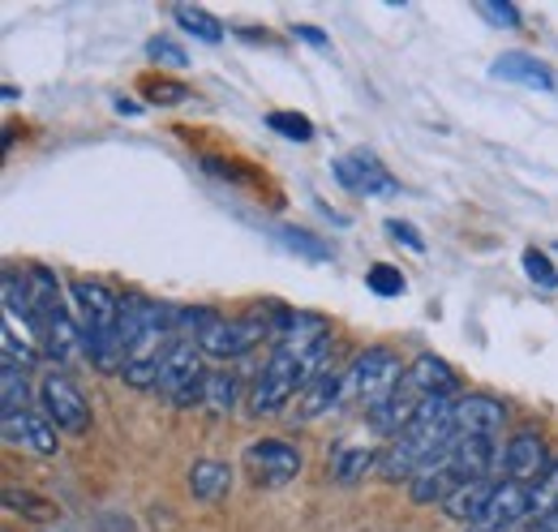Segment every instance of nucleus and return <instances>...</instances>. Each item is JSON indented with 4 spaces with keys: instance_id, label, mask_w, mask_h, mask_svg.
Returning a JSON list of instances; mask_svg holds the SVG:
<instances>
[{
    "instance_id": "nucleus-30",
    "label": "nucleus",
    "mask_w": 558,
    "mask_h": 532,
    "mask_svg": "<svg viewBox=\"0 0 558 532\" xmlns=\"http://www.w3.org/2000/svg\"><path fill=\"white\" fill-rule=\"evenodd\" d=\"M279 237L292 241V250H301L305 258H314V263H331V250H327L318 237H310V232H301V228H283Z\"/></svg>"
},
{
    "instance_id": "nucleus-35",
    "label": "nucleus",
    "mask_w": 558,
    "mask_h": 532,
    "mask_svg": "<svg viewBox=\"0 0 558 532\" xmlns=\"http://www.w3.org/2000/svg\"><path fill=\"white\" fill-rule=\"evenodd\" d=\"M292 35H296V39H305L310 48H327V35H323L318 26H292Z\"/></svg>"
},
{
    "instance_id": "nucleus-14",
    "label": "nucleus",
    "mask_w": 558,
    "mask_h": 532,
    "mask_svg": "<svg viewBox=\"0 0 558 532\" xmlns=\"http://www.w3.org/2000/svg\"><path fill=\"white\" fill-rule=\"evenodd\" d=\"M344 399H349V374L323 370V374L301 391V399H296V416H292V421H318V416H331Z\"/></svg>"
},
{
    "instance_id": "nucleus-33",
    "label": "nucleus",
    "mask_w": 558,
    "mask_h": 532,
    "mask_svg": "<svg viewBox=\"0 0 558 532\" xmlns=\"http://www.w3.org/2000/svg\"><path fill=\"white\" fill-rule=\"evenodd\" d=\"M387 232L396 237V241H404L413 254H425V241H421V232L413 223H404V219H387Z\"/></svg>"
},
{
    "instance_id": "nucleus-11",
    "label": "nucleus",
    "mask_w": 558,
    "mask_h": 532,
    "mask_svg": "<svg viewBox=\"0 0 558 532\" xmlns=\"http://www.w3.org/2000/svg\"><path fill=\"white\" fill-rule=\"evenodd\" d=\"M0 434L9 447L17 451H31V456H57V425L48 421V412H17V416H4L0 421Z\"/></svg>"
},
{
    "instance_id": "nucleus-18",
    "label": "nucleus",
    "mask_w": 558,
    "mask_h": 532,
    "mask_svg": "<svg viewBox=\"0 0 558 532\" xmlns=\"http://www.w3.org/2000/svg\"><path fill=\"white\" fill-rule=\"evenodd\" d=\"M494 489H498L494 476H486V481H464V485L451 489V498L442 503V511H447L451 520H460V524H477L482 511H486V503L494 498Z\"/></svg>"
},
{
    "instance_id": "nucleus-3",
    "label": "nucleus",
    "mask_w": 558,
    "mask_h": 532,
    "mask_svg": "<svg viewBox=\"0 0 558 532\" xmlns=\"http://www.w3.org/2000/svg\"><path fill=\"white\" fill-rule=\"evenodd\" d=\"M203 387H207V370H203L198 339H172L163 348L155 391L163 399H172L177 408H190V403H203Z\"/></svg>"
},
{
    "instance_id": "nucleus-36",
    "label": "nucleus",
    "mask_w": 558,
    "mask_h": 532,
    "mask_svg": "<svg viewBox=\"0 0 558 532\" xmlns=\"http://www.w3.org/2000/svg\"><path fill=\"white\" fill-rule=\"evenodd\" d=\"M529 532H558V507H555V511H546V516H542V520H537Z\"/></svg>"
},
{
    "instance_id": "nucleus-28",
    "label": "nucleus",
    "mask_w": 558,
    "mask_h": 532,
    "mask_svg": "<svg viewBox=\"0 0 558 532\" xmlns=\"http://www.w3.org/2000/svg\"><path fill=\"white\" fill-rule=\"evenodd\" d=\"M558 507V460L550 464V472L533 485V511H537V520L546 516V511H555Z\"/></svg>"
},
{
    "instance_id": "nucleus-8",
    "label": "nucleus",
    "mask_w": 558,
    "mask_h": 532,
    "mask_svg": "<svg viewBox=\"0 0 558 532\" xmlns=\"http://www.w3.org/2000/svg\"><path fill=\"white\" fill-rule=\"evenodd\" d=\"M245 464H250L258 485L279 489V485H288L301 472V451L292 443H283V438H263V443H254L245 451Z\"/></svg>"
},
{
    "instance_id": "nucleus-24",
    "label": "nucleus",
    "mask_w": 558,
    "mask_h": 532,
    "mask_svg": "<svg viewBox=\"0 0 558 532\" xmlns=\"http://www.w3.org/2000/svg\"><path fill=\"white\" fill-rule=\"evenodd\" d=\"M0 396H4V416H17V412H26L31 383H26V370H22V365H4V378H0Z\"/></svg>"
},
{
    "instance_id": "nucleus-9",
    "label": "nucleus",
    "mask_w": 558,
    "mask_h": 532,
    "mask_svg": "<svg viewBox=\"0 0 558 532\" xmlns=\"http://www.w3.org/2000/svg\"><path fill=\"white\" fill-rule=\"evenodd\" d=\"M550 451H546V443L537 438V434H515L507 447H502V460H498V481H520V485H529V481H542L546 472H550Z\"/></svg>"
},
{
    "instance_id": "nucleus-23",
    "label": "nucleus",
    "mask_w": 558,
    "mask_h": 532,
    "mask_svg": "<svg viewBox=\"0 0 558 532\" xmlns=\"http://www.w3.org/2000/svg\"><path fill=\"white\" fill-rule=\"evenodd\" d=\"M172 17H177V26H181V31L198 35L203 44H223V22H219V17H210L207 9H194V4H177V9H172Z\"/></svg>"
},
{
    "instance_id": "nucleus-2",
    "label": "nucleus",
    "mask_w": 558,
    "mask_h": 532,
    "mask_svg": "<svg viewBox=\"0 0 558 532\" xmlns=\"http://www.w3.org/2000/svg\"><path fill=\"white\" fill-rule=\"evenodd\" d=\"M181 323L194 331L198 348L215 356V361H232V356H245L250 348H258V339H267L271 327L267 318H223L215 310H185Z\"/></svg>"
},
{
    "instance_id": "nucleus-34",
    "label": "nucleus",
    "mask_w": 558,
    "mask_h": 532,
    "mask_svg": "<svg viewBox=\"0 0 558 532\" xmlns=\"http://www.w3.org/2000/svg\"><path fill=\"white\" fill-rule=\"evenodd\" d=\"M150 99H155V104H177V99H185V86H172V82H150Z\"/></svg>"
},
{
    "instance_id": "nucleus-1",
    "label": "nucleus",
    "mask_w": 558,
    "mask_h": 532,
    "mask_svg": "<svg viewBox=\"0 0 558 532\" xmlns=\"http://www.w3.org/2000/svg\"><path fill=\"white\" fill-rule=\"evenodd\" d=\"M451 399L447 396H434L421 403V412L413 416V425L378 456V472L387 476V481H413L421 468H429L442 451H447V443L456 438V430H451Z\"/></svg>"
},
{
    "instance_id": "nucleus-19",
    "label": "nucleus",
    "mask_w": 558,
    "mask_h": 532,
    "mask_svg": "<svg viewBox=\"0 0 558 532\" xmlns=\"http://www.w3.org/2000/svg\"><path fill=\"white\" fill-rule=\"evenodd\" d=\"M456 485H460V481H456V472L442 464V456H438L434 464L421 468L417 476L409 481V498H413L417 507H429V503H438V507H442V503L451 498V489H456Z\"/></svg>"
},
{
    "instance_id": "nucleus-32",
    "label": "nucleus",
    "mask_w": 558,
    "mask_h": 532,
    "mask_svg": "<svg viewBox=\"0 0 558 532\" xmlns=\"http://www.w3.org/2000/svg\"><path fill=\"white\" fill-rule=\"evenodd\" d=\"M0 343H4V365H22V370H31L35 352H31V348H17V335H13V327H4Z\"/></svg>"
},
{
    "instance_id": "nucleus-10",
    "label": "nucleus",
    "mask_w": 558,
    "mask_h": 532,
    "mask_svg": "<svg viewBox=\"0 0 558 532\" xmlns=\"http://www.w3.org/2000/svg\"><path fill=\"white\" fill-rule=\"evenodd\" d=\"M502 421H507L502 399L482 396V391L460 396L456 399V408H451V430H456L460 438H498Z\"/></svg>"
},
{
    "instance_id": "nucleus-29",
    "label": "nucleus",
    "mask_w": 558,
    "mask_h": 532,
    "mask_svg": "<svg viewBox=\"0 0 558 532\" xmlns=\"http://www.w3.org/2000/svg\"><path fill=\"white\" fill-rule=\"evenodd\" d=\"M146 57H150L155 65H163V69H185V65H190V52H185V48H177L172 39H150V44H146Z\"/></svg>"
},
{
    "instance_id": "nucleus-17",
    "label": "nucleus",
    "mask_w": 558,
    "mask_h": 532,
    "mask_svg": "<svg viewBox=\"0 0 558 532\" xmlns=\"http://www.w3.org/2000/svg\"><path fill=\"white\" fill-rule=\"evenodd\" d=\"M0 297H4V314H9V323H22L26 331L39 339V310H35L31 279H26V275H17V270H4Z\"/></svg>"
},
{
    "instance_id": "nucleus-22",
    "label": "nucleus",
    "mask_w": 558,
    "mask_h": 532,
    "mask_svg": "<svg viewBox=\"0 0 558 532\" xmlns=\"http://www.w3.org/2000/svg\"><path fill=\"white\" fill-rule=\"evenodd\" d=\"M236 396H241V378H236V374H228V370L207 374V387H203V403H207V412L228 416V412L236 408Z\"/></svg>"
},
{
    "instance_id": "nucleus-16",
    "label": "nucleus",
    "mask_w": 558,
    "mask_h": 532,
    "mask_svg": "<svg viewBox=\"0 0 558 532\" xmlns=\"http://www.w3.org/2000/svg\"><path fill=\"white\" fill-rule=\"evenodd\" d=\"M417 412H421V399H413L404 387H400L391 399H383L378 408H369V430L396 443V438H400V434L413 425V416H417Z\"/></svg>"
},
{
    "instance_id": "nucleus-4",
    "label": "nucleus",
    "mask_w": 558,
    "mask_h": 532,
    "mask_svg": "<svg viewBox=\"0 0 558 532\" xmlns=\"http://www.w3.org/2000/svg\"><path fill=\"white\" fill-rule=\"evenodd\" d=\"M404 361H400V352H391V348H365L356 361H352L349 370V399H361L365 408H378L383 399H391L400 391V383H404Z\"/></svg>"
},
{
    "instance_id": "nucleus-7",
    "label": "nucleus",
    "mask_w": 558,
    "mask_h": 532,
    "mask_svg": "<svg viewBox=\"0 0 558 532\" xmlns=\"http://www.w3.org/2000/svg\"><path fill=\"white\" fill-rule=\"evenodd\" d=\"M498 460H502V447L498 438H451L447 451H442V464L456 472V481H486L494 476L498 481Z\"/></svg>"
},
{
    "instance_id": "nucleus-12",
    "label": "nucleus",
    "mask_w": 558,
    "mask_h": 532,
    "mask_svg": "<svg viewBox=\"0 0 558 532\" xmlns=\"http://www.w3.org/2000/svg\"><path fill=\"white\" fill-rule=\"evenodd\" d=\"M537 511H533V485H520V481H498L494 498L482 511V529H511V524H529Z\"/></svg>"
},
{
    "instance_id": "nucleus-15",
    "label": "nucleus",
    "mask_w": 558,
    "mask_h": 532,
    "mask_svg": "<svg viewBox=\"0 0 558 532\" xmlns=\"http://www.w3.org/2000/svg\"><path fill=\"white\" fill-rule=\"evenodd\" d=\"M489 73L498 82H515V86H529V90H555V69L537 61V57H529V52H502L489 65Z\"/></svg>"
},
{
    "instance_id": "nucleus-20",
    "label": "nucleus",
    "mask_w": 558,
    "mask_h": 532,
    "mask_svg": "<svg viewBox=\"0 0 558 532\" xmlns=\"http://www.w3.org/2000/svg\"><path fill=\"white\" fill-rule=\"evenodd\" d=\"M232 489V468L219 464V460H198L190 468V494L203 498V503H215Z\"/></svg>"
},
{
    "instance_id": "nucleus-27",
    "label": "nucleus",
    "mask_w": 558,
    "mask_h": 532,
    "mask_svg": "<svg viewBox=\"0 0 558 532\" xmlns=\"http://www.w3.org/2000/svg\"><path fill=\"white\" fill-rule=\"evenodd\" d=\"M267 130L283 133L288 142H310V137H314V125H310L301 112H271V117H267Z\"/></svg>"
},
{
    "instance_id": "nucleus-13",
    "label": "nucleus",
    "mask_w": 558,
    "mask_h": 532,
    "mask_svg": "<svg viewBox=\"0 0 558 532\" xmlns=\"http://www.w3.org/2000/svg\"><path fill=\"white\" fill-rule=\"evenodd\" d=\"M404 391L413 399H434V396H447L451 399V391L460 387V378H456V370L442 361V356H434V352H421L417 361L404 370V383H400Z\"/></svg>"
},
{
    "instance_id": "nucleus-6",
    "label": "nucleus",
    "mask_w": 558,
    "mask_h": 532,
    "mask_svg": "<svg viewBox=\"0 0 558 532\" xmlns=\"http://www.w3.org/2000/svg\"><path fill=\"white\" fill-rule=\"evenodd\" d=\"M39 403H44V412H48V421L57 430H65V434H86L90 430V403H86V396L73 387V378H65V374L52 370L39 383Z\"/></svg>"
},
{
    "instance_id": "nucleus-25",
    "label": "nucleus",
    "mask_w": 558,
    "mask_h": 532,
    "mask_svg": "<svg viewBox=\"0 0 558 532\" xmlns=\"http://www.w3.org/2000/svg\"><path fill=\"white\" fill-rule=\"evenodd\" d=\"M365 283H369V292H378V297H404V270L400 266H387V263H374L365 270Z\"/></svg>"
},
{
    "instance_id": "nucleus-37",
    "label": "nucleus",
    "mask_w": 558,
    "mask_h": 532,
    "mask_svg": "<svg viewBox=\"0 0 558 532\" xmlns=\"http://www.w3.org/2000/svg\"><path fill=\"white\" fill-rule=\"evenodd\" d=\"M117 112H130V117H138L142 108L134 104V99H117Z\"/></svg>"
},
{
    "instance_id": "nucleus-26",
    "label": "nucleus",
    "mask_w": 558,
    "mask_h": 532,
    "mask_svg": "<svg viewBox=\"0 0 558 532\" xmlns=\"http://www.w3.org/2000/svg\"><path fill=\"white\" fill-rule=\"evenodd\" d=\"M520 263H524V275H529L537 288H546V292H555L558 288V270L542 250H524V258H520Z\"/></svg>"
},
{
    "instance_id": "nucleus-5",
    "label": "nucleus",
    "mask_w": 558,
    "mask_h": 532,
    "mask_svg": "<svg viewBox=\"0 0 558 532\" xmlns=\"http://www.w3.org/2000/svg\"><path fill=\"white\" fill-rule=\"evenodd\" d=\"M331 172H336V181L349 194H356V198H391L400 190V181L383 168V159L374 150H349V155H340L331 164Z\"/></svg>"
},
{
    "instance_id": "nucleus-21",
    "label": "nucleus",
    "mask_w": 558,
    "mask_h": 532,
    "mask_svg": "<svg viewBox=\"0 0 558 532\" xmlns=\"http://www.w3.org/2000/svg\"><path fill=\"white\" fill-rule=\"evenodd\" d=\"M369 468H378V456H374L369 447H340V451L331 456V481H336V485H356Z\"/></svg>"
},
{
    "instance_id": "nucleus-31",
    "label": "nucleus",
    "mask_w": 558,
    "mask_h": 532,
    "mask_svg": "<svg viewBox=\"0 0 558 532\" xmlns=\"http://www.w3.org/2000/svg\"><path fill=\"white\" fill-rule=\"evenodd\" d=\"M477 9H482V17H489L494 26H511V31L520 26V9H515V4H507V0H482Z\"/></svg>"
}]
</instances>
